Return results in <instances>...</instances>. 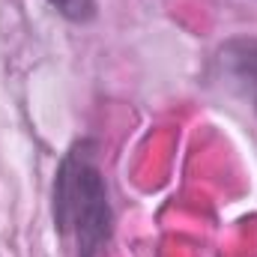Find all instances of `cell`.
Wrapping results in <instances>:
<instances>
[{"mask_svg":"<svg viewBox=\"0 0 257 257\" xmlns=\"http://www.w3.org/2000/svg\"><path fill=\"white\" fill-rule=\"evenodd\" d=\"M48 3L75 24H84L96 15V0H48Z\"/></svg>","mask_w":257,"mask_h":257,"instance_id":"obj_3","label":"cell"},{"mask_svg":"<svg viewBox=\"0 0 257 257\" xmlns=\"http://www.w3.org/2000/svg\"><path fill=\"white\" fill-rule=\"evenodd\" d=\"M215 66L221 81L257 114V36L227 39L215 54Z\"/></svg>","mask_w":257,"mask_h":257,"instance_id":"obj_2","label":"cell"},{"mask_svg":"<svg viewBox=\"0 0 257 257\" xmlns=\"http://www.w3.org/2000/svg\"><path fill=\"white\" fill-rule=\"evenodd\" d=\"M54 221L75 239L78 257H96L111 236L108 189L90 144H78L57 171Z\"/></svg>","mask_w":257,"mask_h":257,"instance_id":"obj_1","label":"cell"}]
</instances>
